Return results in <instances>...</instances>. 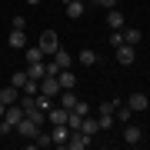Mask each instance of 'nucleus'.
Listing matches in <instances>:
<instances>
[{"instance_id": "nucleus-1", "label": "nucleus", "mask_w": 150, "mask_h": 150, "mask_svg": "<svg viewBox=\"0 0 150 150\" xmlns=\"http://www.w3.org/2000/svg\"><path fill=\"white\" fill-rule=\"evenodd\" d=\"M37 47L43 50V57H54L57 50H60V37H57V30H43L40 40H37Z\"/></svg>"}, {"instance_id": "nucleus-2", "label": "nucleus", "mask_w": 150, "mask_h": 150, "mask_svg": "<svg viewBox=\"0 0 150 150\" xmlns=\"http://www.w3.org/2000/svg\"><path fill=\"white\" fill-rule=\"evenodd\" d=\"M13 134H20L23 140H33V137L40 134V123H37V120H30L27 113H23V120L17 123V127H13Z\"/></svg>"}, {"instance_id": "nucleus-3", "label": "nucleus", "mask_w": 150, "mask_h": 150, "mask_svg": "<svg viewBox=\"0 0 150 150\" xmlns=\"http://www.w3.org/2000/svg\"><path fill=\"white\" fill-rule=\"evenodd\" d=\"M60 90H64V87H60V80H57L54 74H47V77H40V93H43V97H50V100H54V97H57Z\"/></svg>"}, {"instance_id": "nucleus-4", "label": "nucleus", "mask_w": 150, "mask_h": 150, "mask_svg": "<svg viewBox=\"0 0 150 150\" xmlns=\"http://www.w3.org/2000/svg\"><path fill=\"white\" fill-rule=\"evenodd\" d=\"M90 144H93V137H87L83 130H70V140H67L70 150H83V147H90Z\"/></svg>"}, {"instance_id": "nucleus-5", "label": "nucleus", "mask_w": 150, "mask_h": 150, "mask_svg": "<svg viewBox=\"0 0 150 150\" xmlns=\"http://www.w3.org/2000/svg\"><path fill=\"white\" fill-rule=\"evenodd\" d=\"M23 113H27V110H23V107H20V100H17V103H10V107L4 110V117H0V120H7L10 127H17V123L23 120Z\"/></svg>"}, {"instance_id": "nucleus-6", "label": "nucleus", "mask_w": 150, "mask_h": 150, "mask_svg": "<svg viewBox=\"0 0 150 150\" xmlns=\"http://www.w3.org/2000/svg\"><path fill=\"white\" fill-rule=\"evenodd\" d=\"M113 50H117V64H123V67L137 60V54H134V47H130V43H120V47H113Z\"/></svg>"}, {"instance_id": "nucleus-7", "label": "nucleus", "mask_w": 150, "mask_h": 150, "mask_svg": "<svg viewBox=\"0 0 150 150\" xmlns=\"http://www.w3.org/2000/svg\"><path fill=\"white\" fill-rule=\"evenodd\" d=\"M127 107L134 110V113H140V110H147V107H150V97H147V93H130Z\"/></svg>"}, {"instance_id": "nucleus-8", "label": "nucleus", "mask_w": 150, "mask_h": 150, "mask_svg": "<svg viewBox=\"0 0 150 150\" xmlns=\"http://www.w3.org/2000/svg\"><path fill=\"white\" fill-rule=\"evenodd\" d=\"M50 137H54V147H67V140H70V127H67V123H60V127L50 130Z\"/></svg>"}, {"instance_id": "nucleus-9", "label": "nucleus", "mask_w": 150, "mask_h": 150, "mask_svg": "<svg viewBox=\"0 0 150 150\" xmlns=\"http://www.w3.org/2000/svg\"><path fill=\"white\" fill-rule=\"evenodd\" d=\"M127 23H123V13L113 7V10H107V30H123Z\"/></svg>"}, {"instance_id": "nucleus-10", "label": "nucleus", "mask_w": 150, "mask_h": 150, "mask_svg": "<svg viewBox=\"0 0 150 150\" xmlns=\"http://www.w3.org/2000/svg\"><path fill=\"white\" fill-rule=\"evenodd\" d=\"M67 113H70V110H64V107L57 103V107H50V110H47V120L54 123V127H60V123H67Z\"/></svg>"}, {"instance_id": "nucleus-11", "label": "nucleus", "mask_w": 150, "mask_h": 150, "mask_svg": "<svg viewBox=\"0 0 150 150\" xmlns=\"http://www.w3.org/2000/svg\"><path fill=\"white\" fill-rule=\"evenodd\" d=\"M57 97H60V107H64V110H74V107H77V100H80V97L74 93V87H70V90H60Z\"/></svg>"}, {"instance_id": "nucleus-12", "label": "nucleus", "mask_w": 150, "mask_h": 150, "mask_svg": "<svg viewBox=\"0 0 150 150\" xmlns=\"http://www.w3.org/2000/svg\"><path fill=\"white\" fill-rule=\"evenodd\" d=\"M80 130H83L87 137H97V134H100V123H97V117H90V113H87V117L80 120Z\"/></svg>"}, {"instance_id": "nucleus-13", "label": "nucleus", "mask_w": 150, "mask_h": 150, "mask_svg": "<svg viewBox=\"0 0 150 150\" xmlns=\"http://www.w3.org/2000/svg\"><path fill=\"white\" fill-rule=\"evenodd\" d=\"M50 60L57 64V70H67L70 64H74V57H70V50H64V47H60V50H57V54L50 57Z\"/></svg>"}, {"instance_id": "nucleus-14", "label": "nucleus", "mask_w": 150, "mask_h": 150, "mask_svg": "<svg viewBox=\"0 0 150 150\" xmlns=\"http://www.w3.org/2000/svg\"><path fill=\"white\" fill-rule=\"evenodd\" d=\"M140 127H134V123H127V130H123V144H130V147H137L140 144Z\"/></svg>"}, {"instance_id": "nucleus-15", "label": "nucleus", "mask_w": 150, "mask_h": 150, "mask_svg": "<svg viewBox=\"0 0 150 150\" xmlns=\"http://www.w3.org/2000/svg\"><path fill=\"white\" fill-rule=\"evenodd\" d=\"M20 100V90H17V87L10 83V87H4V90H0V103H7V107H10V103H17Z\"/></svg>"}, {"instance_id": "nucleus-16", "label": "nucleus", "mask_w": 150, "mask_h": 150, "mask_svg": "<svg viewBox=\"0 0 150 150\" xmlns=\"http://www.w3.org/2000/svg\"><path fill=\"white\" fill-rule=\"evenodd\" d=\"M7 43H10L13 50H27V33H23V30H10V40H7Z\"/></svg>"}, {"instance_id": "nucleus-17", "label": "nucleus", "mask_w": 150, "mask_h": 150, "mask_svg": "<svg viewBox=\"0 0 150 150\" xmlns=\"http://www.w3.org/2000/svg\"><path fill=\"white\" fill-rule=\"evenodd\" d=\"M57 80H60V87H64V90H70V87H77V77H74V70H60V74H57Z\"/></svg>"}, {"instance_id": "nucleus-18", "label": "nucleus", "mask_w": 150, "mask_h": 150, "mask_svg": "<svg viewBox=\"0 0 150 150\" xmlns=\"http://www.w3.org/2000/svg\"><path fill=\"white\" fill-rule=\"evenodd\" d=\"M140 40H144V33H140L137 27H123V43H130V47H137Z\"/></svg>"}, {"instance_id": "nucleus-19", "label": "nucleus", "mask_w": 150, "mask_h": 150, "mask_svg": "<svg viewBox=\"0 0 150 150\" xmlns=\"http://www.w3.org/2000/svg\"><path fill=\"white\" fill-rule=\"evenodd\" d=\"M30 147H54V137H50V130H43V127H40V134L30 140Z\"/></svg>"}, {"instance_id": "nucleus-20", "label": "nucleus", "mask_w": 150, "mask_h": 150, "mask_svg": "<svg viewBox=\"0 0 150 150\" xmlns=\"http://www.w3.org/2000/svg\"><path fill=\"white\" fill-rule=\"evenodd\" d=\"M27 77H33V80L47 77V60H40V64H27Z\"/></svg>"}, {"instance_id": "nucleus-21", "label": "nucleus", "mask_w": 150, "mask_h": 150, "mask_svg": "<svg viewBox=\"0 0 150 150\" xmlns=\"http://www.w3.org/2000/svg\"><path fill=\"white\" fill-rule=\"evenodd\" d=\"M27 80H30L27 70H13V77H10V83L17 87V90H23V87H27Z\"/></svg>"}, {"instance_id": "nucleus-22", "label": "nucleus", "mask_w": 150, "mask_h": 150, "mask_svg": "<svg viewBox=\"0 0 150 150\" xmlns=\"http://www.w3.org/2000/svg\"><path fill=\"white\" fill-rule=\"evenodd\" d=\"M93 64H97V50H90V47L80 50V67H93Z\"/></svg>"}, {"instance_id": "nucleus-23", "label": "nucleus", "mask_w": 150, "mask_h": 150, "mask_svg": "<svg viewBox=\"0 0 150 150\" xmlns=\"http://www.w3.org/2000/svg\"><path fill=\"white\" fill-rule=\"evenodd\" d=\"M43 60V50L40 47H27V64H40Z\"/></svg>"}, {"instance_id": "nucleus-24", "label": "nucleus", "mask_w": 150, "mask_h": 150, "mask_svg": "<svg viewBox=\"0 0 150 150\" xmlns=\"http://www.w3.org/2000/svg\"><path fill=\"white\" fill-rule=\"evenodd\" d=\"M123 43V30H110V47H120Z\"/></svg>"}, {"instance_id": "nucleus-25", "label": "nucleus", "mask_w": 150, "mask_h": 150, "mask_svg": "<svg viewBox=\"0 0 150 150\" xmlns=\"http://www.w3.org/2000/svg\"><path fill=\"white\" fill-rule=\"evenodd\" d=\"M77 113H80V117H87V113H90V103H87V100H77V107H74Z\"/></svg>"}, {"instance_id": "nucleus-26", "label": "nucleus", "mask_w": 150, "mask_h": 150, "mask_svg": "<svg viewBox=\"0 0 150 150\" xmlns=\"http://www.w3.org/2000/svg\"><path fill=\"white\" fill-rule=\"evenodd\" d=\"M10 27H13V30H27V17H13Z\"/></svg>"}, {"instance_id": "nucleus-27", "label": "nucleus", "mask_w": 150, "mask_h": 150, "mask_svg": "<svg viewBox=\"0 0 150 150\" xmlns=\"http://www.w3.org/2000/svg\"><path fill=\"white\" fill-rule=\"evenodd\" d=\"M97 4H100V7H107V10H113V7L120 4V0H97Z\"/></svg>"}, {"instance_id": "nucleus-28", "label": "nucleus", "mask_w": 150, "mask_h": 150, "mask_svg": "<svg viewBox=\"0 0 150 150\" xmlns=\"http://www.w3.org/2000/svg\"><path fill=\"white\" fill-rule=\"evenodd\" d=\"M27 4H33V7H37V4H40V0H27Z\"/></svg>"}]
</instances>
